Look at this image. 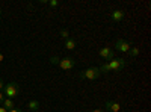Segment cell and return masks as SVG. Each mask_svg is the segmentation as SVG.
<instances>
[{
  "label": "cell",
  "instance_id": "20",
  "mask_svg": "<svg viewBox=\"0 0 151 112\" xmlns=\"http://www.w3.org/2000/svg\"><path fill=\"white\" fill-rule=\"evenodd\" d=\"M91 112H103V111H101V109H92Z\"/></svg>",
  "mask_w": 151,
  "mask_h": 112
},
{
  "label": "cell",
  "instance_id": "13",
  "mask_svg": "<svg viewBox=\"0 0 151 112\" xmlns=\"http://www.w3.org/2000/svg\"><path fill=\"white\" fill-rule=\"evenodd\" d=\"M60 36H62L64 40H68V38H70V32H68L67 29H62V30H60Z\"/></svg>",
  "mask_w": 151,
  "mask_h": 112
},
{
  "label": "cell",
  "instance_id": "21",
  "mask_svg": "<svg viewBox=\"0 0 151 112\" xmlns=\"http://www.w3.org/2000/svg\"><path fill=\"white\" fill-rule=\"evenodd\" d=\"M0 15H2V9H0Z\"/></svg>",
  "mask_w": 151,
  "mask_h": 112
},
{
  "label": "cell",
  "instance_id": "9",
  "mask_svg": "<svg viewBox=\"0 0 151 112\" xmlns=\"http://www.w3.org/2000/svg\"><path fill=\"white\" fill-rule=\"evenodd\" d=\"M76 41L73 40V38H68V40H65V48L67 50H76Z\"/></svg>",
  "mask_w": 151,
  "mask_h": 112
},
{
  "label": "cell",
  "instance_id": "8",
  "mask_svg": "<svg viewBox=\"0 0 151 112\" xmlns=\"http://www.w3.org/2000/svg\"><path fill=\"white\" fill-rule=\"evenodd\" d=\"M106 109L110 111V112H119L121 111V106L118 102H113V100H107L106 102Z\"/></svg>",
  "mask_w": 151,
  "mask_h": 112
},
{
  "label": "cell",
  "instance_id": "7",
  "mask_svg": "<svg viewBox=\"0 0 151 112\" xmlns=\"http://www.w3.org/2000/svg\"><path fill=\"white\" fill-rule=\"evenodd\" d=\"M124 17H125V12H124L122 9H115V11L110 12V18H112V21H115V23L122 21Z\"/></svg>",
  "mask_w": 151,
  "mask_h": 112
},
{
  "label": "cell",
  "instance_id": "18",
  "mask_svg": "<svg viewBox=\"0 0 151 112\" xmlns=\"http://www.w3.org/2000/svg\"><path fill=\"white\" fill-rule=\"evenodd\" d=\"M3 59H5V56H3V53L0 52V62H3Z\"/></svg>",
  "mask_w": 151,
  "mask_h": 112
},
{
  "label": "cell",
  "instance_id": "17",
  "mask_svg": "<svg viewBox=\"0 0 151 112\" xmlns=\"http://www.w3.org/2000/svg\"><path fill=\"white\" fill-rule=\"evenodd\" d=\"M8 112H21V109H15V108H14V109H11V111H8Z\"/></svg>",
  "mask_w": 151,
  "mask_h": 112
},
{
  "label": "cell",
  "instance_id": "16",
  "mask_svg": "<svg viewBox=\"0 0 151 112\" xmlns=\"http://www.w3.org/2000/svg\"><path fill=\"white\" fill-rule=\"evenodd\" d=\"M5 94H3V91H0V103H3V100H5Z\"/></svg>",
  "mask_w": 151,
  "mask_h": 112
},
{
  "label": "cell",
  "instance_id": "15",
  "mask_svg": "<svg viewBox=\"0 0 151 112\" xmlns=\"http://www.w3.org/2000/svg\"><path fill=\"white\" fill-rule=\"evenodd\" d=\"M3 88H5V82H3L2 77H0V91H3Z\"/></svg>",
  "mask_w": 151,
  "mask_h": 112
},
{
  "label": "cell",
  "instance_id": "12",
  "mask_svg": "<svg viewBox=\"0 0 151 112\" xmlns=\"http://www.w3.org/2000/svg\"><path fill=\"white\" fill-rule=\"evenodd\" d=\"M129 53H130V56L136 58L137 55H139V48H137V47H132L130 50H129Z\"/></svg>",
  "mask_w": 151,
  "mask_h": 112
},
{
  "label": "cell",
  "instance_id": "10",
  "mask_svg": "<svg viewBox=\"0 0 151 112\" xmlns=\"http://www.w3.org/2000/svg\"><path fill=\"white\" fill-rule=\"evenodd\" d=\"M27 108L30 109V112H36L38 109H40V103H38V100H30L27 103Z\"/></svg>",
  "mask_w": 151,
  "mask_h": 112
},
{
  "label": "cell",
  "instance_id": "2",
  "mask_svg": "<svg viewBox=\"0 0 151 112\" xmlns=\"http://www.w3.org/2000/svg\"><path fill=\"white\" fill-rule=\"evenodd\" d=\"M50 62H52V64H55V65H59L62 70H65V71L71 70V68L76 65V61H74L73 58L59 59V58H56V56H52V58H50Z\"/></svg>",
  "mask_w": 151,
  "mask_h": 112
},
{
  "label": "cell",
  "instance_id": "3",
  "mask_svg": "<svg viewBox=\"0 0 151 112\" xmlns=\"http://www.w3.org/2000/svg\"><path fill=\"white\" fill-rule=\"evenodd\" d=\"M3 94L6 98H14L20 94V85L17 82H9V83H5V88H3Z\"/></svg>",
  "mask_w": 151,
  "mask_h": 112
},
{
  "label": "cell",
  "instance_id": "5",
  "mask_svg": "<svg viewBox=\"0 0 151 112\" xmlns=\"http://www.w3.org/2000/svg\"><path fill=\"white\" fill-rule=\"evenodd\" d=\"M115 48H118L119 52H122V53H129V50L132 48V46H130V43L127 41V40H118L116 43H115Z\"/></svg>",
  "mask_w": 151,
  "mask_h": 112
},
{
  "label": "cell",
  "instance_id": "4",
  "mask_svg": "<svg viewBox=\"0 0 151 112\" xmlns=\"http://www.w3.org/2000/svg\"><path fill=\"white\" fill-rule=\"evenodd\" d=\"M100 74H101V73H100L98 68L91 67V68H86V70L80 71V73H79V77H80V79H86V80H95V79L100 77Z\"/></svg>",
  "mask_w": 151,
  "mask_h": 112
},
{
  "label": "cell",
  "instance_id": "22",
  "mask_svg": "<svg viewBox=\"0 0 151 112\" xmlns=\"http://www.w3.org/2000/svg\"><path fill=\"white\" fill-rule=\"evenodd\" d=\"M29 112H30V111H29Z\"/></svg>",
  "mask_w": 151,
  "mask_h": 112
},
{
  "label": "cell",
  "instance_id": "6",
  "mask_svg": "<svg viewBox=\"0 0 151 112\" xmlns=\"http://www.w3.org/2000/svg\"><path fill=\"white\" fill-rule=\"evenodd\" d=\"M98 55H100V58H103L104 61H112L113 58H115V53H113V50L110 47H103L101 50L98 52Z\"/></svg>",
  "mask_w": 151,
  "mask_h": 112
},
{
  "label": "cell",
  "instance_id": "1",
  "mask_svg": "<svg viewBox=\"0 0 151 112\" xmlns=\"http://www.w3.org/2000/svg\"><path fill=\"white\" fill-rule=\"evenodd\" d=\"M127 65V61L122 58H113L112 61H109L107 64H103L101 67H98L100 73H107V71H119Z\"/></svg>",
  "mask_w": 151,
  "mask_h": 112
},
{
  "label": "cell",
  "instance_id": "14",
  "mask_svg": "<svg viewBox=\"0 0 151 112\" xmlns=\"http://www.w3.org/2000/svg\"><path fill=\"white\" fill-rule=\"evenodd\" d=\"M50 6H52V8H56L58 5H59V2H58V0H50V2H47Z\"/></svg>",
  "mask_w": 151,
  "mask_h": 112
},
{
  "label": "cell",
  "instance_id": "11",
  "mask_svg": "<svg viewBox=\"0 0 151 112\" xmlns=\"http://www.w3.org/2000/svg\"><path fill=\"white\" fill-rule=\"evenodd\" d=\"M2 105H3V108H5V109H8V111H11V109H14V108H15L14 102H12L11 98H5Z\"/></svg>",
  "mask_w": 151,
  "mask_h": 112
},
{
  "label": "cell",
  "instance_id": "19",
  "mask_svg": "<svg viewBox=\"0 0 151 112\" xmlns=\"http://www.w3.org/2000/svg\"><path fill=\"white\" fill-rule=\"evenodd\" d=\"M0 112H8V109H5L3 106H0Z\"/></svg>",
  "mask_w": 151,
  "mask_h": 112
}]
</instances>
